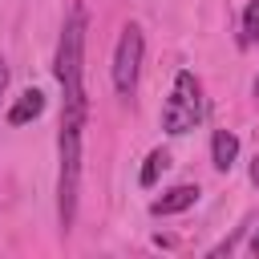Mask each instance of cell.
Listing matches in <instances>:
<instances>
[{"mask_svg": "<svg viewBox=\"0 0 259 259\" xmlns=\"http://www.w3.org/2000/svg\"><path fill=\"white\" fill-rule=\"evenodd\" d=\"M198 117H202V89H198L194 73L182 69L174 77V89H170L166 105H162V130L166 134H186V130L198 125Z\"/></svg>", "mask_w": 259, "mask_h": 259, "instance_id": "obj_2", "label": "cell"}, {"mask_svg": "<svg viewBox=\"0 0 259 259\" xmlns=\"http://www.w3.org/2000/svg\"><path fill=\"white\" fill-rule=\"evenodd\" d=\"M81 45H85V12L73 8L69 20H65V32H61V45H57V81H61V178H57V210H61V227L69 231L73 227V214H77V186H81V134H85V109H89V97H85V57H81Z\"/></svg>", "mask_w": 259, "mask_h": 259, "instance_id": "obj_1", "label": "cell"}, {"mask_svg": "<svg viewBox=\"0 0 259 259\" xmlns=\"http://www.w3.org/2000/svg\"><path fill=\"white\" fill-rule=\"evenodd\" d=\"M4 89H8V65L0 61V97H4Z\"/></svg>", "mask_w": 259, "mask_h": 259, "instance_id": "obj_9", "label": "cell"}, {"mask_svg": "<svg viewBox=\"0 0 259 259\" xmlns=\"http://www.w3.org/2000/svg\"><path fill=\"white\" fill-rule=\"evenodd\" d=\"M170 166V154L166 150H150V158H146V166H142V174H138V182L142 186H154L158 182V174Z\"/></svg>", "mask_w": 259, "mask_h": 259, "instance_id": "obj_7", "label": "cell"}, {"mask_svg": "<svg viewBox=\"0 0 259 259\" xmlns=\"http://www.w3.org/2000/svg\"><path fill=\"white\" fill-rule=\"evenodd\" d=\"M235 158H239V138L231 130H214V138H210V162H214V170H231Z\"/></svg>", "mask_w": 259, "mask_h": 259, "instance_id": "obj_6", "label": "cell"}, {"mask_svg": "<svg viewBox=\"0 0 259 259\" xmlns=\"http://www.w3.org/2000/svg\"><path fill=\"white\" fill-rule=\"evenodd\" d=\"M255 40H259V0L243 8V45H255Z\"/></svg>", "mask_w": 259, "mask_h": 259, "instance_id": "obj_8", "label": "cell"}, {"mask_svg": "<svg viewBox=\"0 0 259 259\" xmlns=\"http://www.w3.org/2000/svg\"><path fill=\"white\" fill-rule=\"evenodd\" d=\"M251 251H255V255H259V235H255V239H251Z\"/></svg>", "mask_w": 259, "mask_h": 259, "instance_id": "obj_11", "label": "cell"}, {"mask_svg": "<svg viewBox=\"0 0 259 259\" xmlns=\"http://www.w3.org/2000/svg\"><path fill=\"white\" fill-rule=\"evenodd\" d=\"M194 202H198V186H174V190H166L162 198H154L150 210H154V214H178V210H190Z\"/></svg>", "mask_w": 259, "mask_h": 259, "instance_id": "obj_4", "label": "cell"}, {"mask_svg": "<svg viewBox=\"0 0 259 259\" xmlns=\"http://www.w3.org/2000/svg\"><path fill=\"white\" fill-rule=\"evenodd\" d=\"M251 182H259V154H255V162H251Z\"/></svg>", "mask_w": 259, "mask_h": 259, "instance_id": "obj_10", "label": "cell"}, {"mask_svg": "<svg viewBox=\"0 0 259 259\" xmlns=\"http://www.w3.org/2000/svg\"><path fill=\"white\" fill-rule=\"evenodd\" d=\"M255 93H259V81H255Z\"/></svg>", "mask_w": 259, "mask_h": 259, "instance_id": "obj_12", "label": "cell"}, {"mask_svg": "<svg viewBox=\"0 0 259 259\" xmlns=\"http://www.w3.org/2000/svg\"><path fill=\"white\" fill-rule=\"evenodd\" d=\"M142 28L138 24H125L121 28V40H117V53H113V89L121 97H134L138 89V69H142Z\"/></svg>", "mask_w": 259, "mask_h": 259, "instance_id": "obj_3", "label": "cell"}, {"mask_svg": "<svg viewBox=\"0 0 259 259\" xmlns=\"http://www.w3.org/2000/svg\"><path fill=\"white\" fill-rule=\"evenodd\" d=\"M40 113H45V93L40 89H24L8 109V125H24V121H32Z\"/></svg>", "mask_w": 259, "mask_h": 259, "instance_id": "obj_5", "label": "cell"}]
</instances>
